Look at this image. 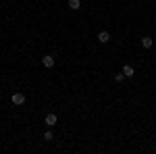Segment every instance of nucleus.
<instances>
[{
  "instance_id": "7ed1b4c3",
  "label": "nucleus",
  "mask_w": 156,
  "mask_h": 154,
  "mask_svg": "<svg viewBox=\"0 0 156 154\" xmlns=\"http://www.w3.org/2000/svg\"><path fill=\"white\" fill-rule=\"evenodd\" d=\"M44 123H46L48 127H54V125H56V115H54V113H50V115H46V119H44Z\"/></svg>"
},
{
  "instance_id": "6e6552de",
  "label": "nucleus",
  "mask_w": 156,
  "mask_h": 154,
  "mask_svg": "<svg viewBox=\"0 0 156 154\" xmlns=\"http://www.w3.org/2000/svg\"><path fill=\"white\" fill-rule=\"evenodd\" d=\"M52 140H54V133H52V131H44V142H52Z\"/></svg>"
},
{
  "instance_id": "f03ea898",
  "label": "nucleus",
  "mask_w": 156,
  "mask_h": 154,
  "mask_svg": "<svg viewBox=\"0 0 156 154\" xmlns=\"http://www.w3.org/2000/svg\"><path fill=\"white\" fill-rule=\"evenodd\" d=\"M54 63H56V60H54V56H52V54H46V56H42V65H44L46 69H52V67H54Z\"/></svg>"
},
{
  "instance_id": "0eeeda50",
  "label": "nucleus",
  "mask_w": 156,
  "mask_h": 154,
  "mask_svg": "<svg viewBox=\"0 0 156 154\" xmlns=\"http://www.w3.org/2000/svg\"><path fill=\"white\" fill-rule=\"evenodd\" d=\"M152 44H154V42H152V38H148V36L142 38V46H144V48H152Z\"/></svg>"
},
{
  "instance_id": "20e7f679",
  "label": "nucleus",
  "mask_w": 156,
  "mask_h": 154,
  "mask_svg": "<svg viewBox=\"0 0 156 154\" xmlns=\"http://www.w3.org/2000/svg\"><path fill=\"white\" fill-rule=\"evenodd\" d=\"M98 42H100V44H108V42H110V34H108V31H100V34H98Z\"/></svg>"
},
{
  "instance_id": "f257e3e1",
  "label": "nucleus",
  "mask_w": 156,
  "mask_h": 154,
  "mask_svg": "<svg viewBox=\"0 0 156 154\" xmlns=\"http://www.w3.org/2000/svg\"><path fill=\"white\" fill-rule=\"evenodd\" d=\"M12 104L15 106H21V104H25V94H21V92H17V94H12Z\"/></svg>"
},
{
  "instance_id": "423d86ee",
  "label": "nucleus",
  "mask_w": 156,
  "mask_h": 154,
  "mask_svg": "<svg viewBox=\"0 0 156 154\" xmlns=\"http://www.w3.org/2000/svg\"><path fill=\"white\" fill-rule=\"evenodd\" d=\"M69 9L79 11V9H81V0H69Z\"/></svg>"
},
{
  "instance_id": "39448f33",
  "label": "nucleus",
  "mask_w": 156,
  "mask_h": 154,
  "mask_svg": "<svg viewBox=\"0 0 156 154\" xmlns=\"http://www.w3.org/2000/svg\"><path fill=\"white\" fill-rule=\"evenodd\" d=\"M123 73H125V77H133V75H135L131 65H125V67H123Z\"/></svg>"
},
{
  "instance_id": "1a4fd4ad",
  "label": "nucleus",
  "mask_w": 156,
  "mask_h": 154,
  "mask_svg": "<svg viewBox=\"0 0 156 154\" xmlns=\"http://www.w3.org/2000/svg\"><path fill=\"white\" fill-rule=\"evenodd\" d=\"M123 79H125V73H123V71L115 75V81H123Z\"/></svg>"
}]
</instances>
